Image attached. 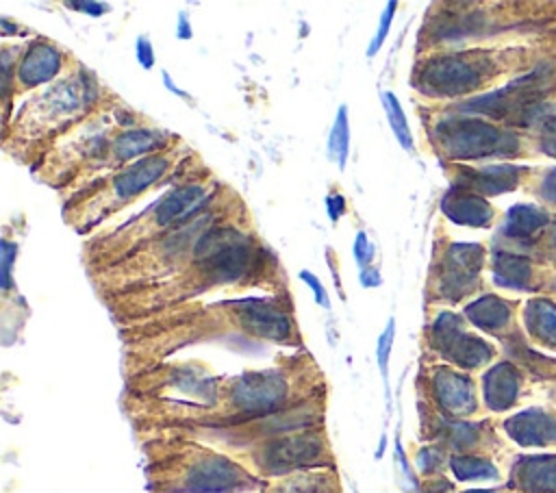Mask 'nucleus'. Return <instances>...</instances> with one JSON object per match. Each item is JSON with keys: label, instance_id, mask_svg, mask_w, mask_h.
Instances as JSON below:
<instances>
[{"label": "nucleus", "instance_id": "25", "mask_svg": "<svg viewBox=\"0 0 556 493\" xmlns=\"http://www.w3.org/2000/svg\"><path fill=\"white\" fill-rule=\"evenodd\" d=\"M326 211H328V215H330V222L337 224L339 217H341L343 211H345V200H343V195H339V193L328 195V198H326Z\"/></svg>", "mask_w": 556, "mask_h": 493}, {"label": "nucleus", "instance_id": "9", "mask_svg": "<svg viewBox=\"0 0 556 493\" xmlns=\"http://www.w3.org/2000/svg\"><path fill=\"white\" fill-rule=\"evenodd\" d=\"M61 67V56L50 43H35L28 48L20 65V80L24 85H37L50 80Z\"/></svg>", "mask_w": 556, "mask_h": 493}, {"label": "nucleus", "instance_id": "3", "mask_svg": "<svg viewBox=\"0 0 556 493\" xmlns=\"http://www.w3.org/2000/svg\"><path fill=\"white\" fill-rule=\"evenodd\" d=\"M432 350L452 367L460 371L489 369L497 361V347L486 339L469 332L456 315H441L430 334Z\"/></svg>", "mask_w": 556, "mask_h": 493}, {"label": "nucleus", "instance_id": "8", "mask_svg": "<svg viewBox=\"0 0 556 493\" xmlns=\"http://www.w3.org/2000/svg\"><path fill=\"white\" fill-rule=\"evenodd\" d=\"M241 324L261 339H269V341L291 339L289 317L271 306H245V311L241 313Z\"/></svg>", "mask_w": 556, "mask_h": 493}, {"label": "nucleus", "instance_id": "24", "mask_svg": "<svg viewBox=\"0 0 556 493\" xmlns=\"http://www.w3.org/2000/svg\"><path fill=\"white\" fill-rule=\"evenodd\" d=\"M135 54H137V61L141 63L143 69H150L154 65V48L152 43L148 41V37H139L137 43H135Z\"/></svg>", "mask_w": 556, "mask_h": 493}, {"label": "nucleus", "instance_id": "30", "mask_svg": "<svg viewBox=\"0 0 556 493\" xmlns=\"http://www.w3.org/2000/svg\"><path fill=\"white\" fill-rule=\"evenodd\" d=\"M502 493H517V491H508L506 486H502Z\"/></svg>", "mask_w": 556, "mask_h": 493}, {"label": "nucleus", "instance_id": "10", "mask_svg": "<svg viewBox=\"0 0 556 493\" xmlns=\"http://www.w3.org/2000/svg\"><path fill=\"white\" fill-rule=\"evenodd\" d=\"M443 211L454 222L471 226H486L493 217V208L489 206V202L473 193H450L443 202Z\"/></svg>", "mask_w": 556, "mask_h": 493}, {"label": "nucleus", "instance_id": "12", "mask_svg": "<svg viewBox=\"0 0 556 493\" xmlns=\"http://www.w3.org/2000/svg\"><path fill=\"white\" fill-rule=\"evenodd\" d=\"M165 169V163L161 159H146L139 165L126 169L117 180H115V191L119 198H130L139 191H143L154 178H159Z\"/></svg>", "mask_w": 556, "mask_h": 493}, {"label": "nucleus", "instance_id": "6", "mask_svg": "<svg viewBox=\"0 0 556 493\" xmlns=\"http://www.w3.org/2000/svg\"><path fill=\"white\" fill-rule=\"evenodd\" d=\"M504 486L517 493H556V454H517Z\"/></svg>", "mask_w": 556, "mask_h": 493}, {"label": "nucleus", "instance_id": "31", "mask_svg": "<svg viewBox=\"0 0 556 493\" xmlns=\"http://www.w3.org/2000/svg\"><path fill=\"white\" fill-rule=\"evenodd\" d=\"M552 287H554V289H552V291H554V293H556V278H554V280H552Z\"/></svg>", "mask_w": 556, "mask_h": 493}, {"label": "nucleus", "instance_id": "28", "mask_svg": "<svg viewBox=\"0 0 556 493\" xmlns=\"http://www.w3.org/2000/svg\"><path fill=\"white\" fill-rule=\"evenodd\" d=\"M176 35H178V39H191V26H189V22H187V13H180L178 15V30H176Z\"/></svg>", "mask_w": 556, "mask_h": 493}, {"label": "nucleus", "instance_id": "11", "mask_svg": "<svg viewBox=\"0 0 556 493\" xmlns=\"http://www.w3.org/2000/svg\"><path fill=\"white\" fill-rule=\"evenodd\" d=\"M447 469L458 482L500 480L504 476L500 460H493L486 456H450Z\"/></svg>", "mask_w": 556, "mask_h": 493}, {"label": "nucleus", "instance_id": "2", "mask_svg": "<svg viewBox=\"0 0 556 493\" xmlns=\"http://www.w3.org/2000/svg\"><path fill=\"white\" fill-rule=\"evenodd\" d=\"M441 139L454 156H528L532 139L478 117H460L441 126Z\"/></svg>", "mask_w": 556, "mask_h": 493}, {"label": "nucleus", "instance_id": "15", "mask_svg": "<svg viewBox=\"0 0 556 493\" xmlns=\"http://www.w3.org/2000/svg\"><path fill=\"white\" fill-rule=\"evenodd\" d=\"M156 143V137L150 135L148 130H135V132H126L119 137L117 141V154L122 159H130L137 156L139 152L150 150Z\"/></svg>", "mask_w": 556, "mask_h": 493}, {"label": "nucleus", "instance_id": "26", "mask_svg": "<svg viewBox=\"0 0 556 493\" xmlns=\"http://www.w3.org/2000/svg\"><path fill=\"white\" fill-rule=\"evenodd\" d=\"M67 7L80 9V13H89V15H102L109 11V7L102 2H67Z\"/></svg>", "mask_w": 556, "mask_h": 493}, {"label": "nucleus", "instance_id": "7", "mask_svg": "<svg viewBox=\"0 0 556 493\" xmlns=\"http://www.w3.org/2000/svg\"><path fill=\"white\" fill-rule=\"evenodd\" d=\"M467 319L478 326L480 330L497 337L500 341H510L515 334H519L515 330V313L513 306L506 300H500L495 295H484L476 302H471L465 308Z\"/></svg>", "mask_w": 556, "mask_h": 493}, {"label": "nucleus", "instance_id": "17", "mask_svg": "<svg viewBox=\"0 0 556 493\" xmlns=\"http://www.w3.org/2000/svg\"><path fill=\"white\" fill-rule=\"evenodd\" d=\"M395 9H397V2H393V0L387 2V7L382 9L378 30H376V35H374V39H371V43H369V48H367V56H374V54L382 48V43H384V39H387V35H389V26H391V20H393V15H395Z\"/></svg>", "mask_w": 556, "mask_h": 493}, {"label": "nucleus", "instance_id": "18", "mask_svg": "<svg viewBox=\"0 0 556 493\" xmlns=\"http://www.w3.org/2000/svg\"><path fill=\"white\" fill-rule=\"evenodd\" d=\"M536 195L543 204L556 206V167L552 169H539L536 180Z\"/></svg>", "mask_w": 556, "mask_h": 493}, {"label": "nucleus", "instance_id": "5", "mask_svg": "<svg viewBox=\"0 0 556 493\" xmlns=\"http://www.w3.org/2000/svg\"><path fill=\"white\" fill-rule=\"evenodd\" d=\"M508 441L521 450H545L556 454V404L519 408L500 421Z\"/></svg>", "mask_w": 556, "mask_h": 493}, {"label": "nucleus", "instance_id": "16", "mask_svg": "<svg viewBox=\"0 0 556 493\" xmlns=\"http://www.w3.org/2000/svg\"><path fill=\"white\" fill-rule=\"evenodd\" d=\"M419 493H502V489H456L445 476H428L419 486Z\"/></svg>", "mask_w": 556, "mask_h": 493}, {"label": "nucleus", "instance_id": "27", "mask_svg": "<svg viewBox=\"0 0 556 493\" xmlns=\"http://www.w3.org/2000/svg\"><path fill=\"white\" fill-rule=\"evenodd\" d=\"M358 280H361V285H363V287L371 289V287H378V285L382 282V276L378 274V269H374V267H367V269H363V271H361Z\"/></svg>", "mask_w": 556, "mask_h": 493}, {"label": "nucleus", "instance_id": "22", "mask_svg": "<svg viewBox=\"0 0 556 493\" xmlns=\"http://www.w3.org/2000/svg\"><path fill=\"white\" fill-rule=\"evenodd\" d=\"M15 252H17V245L2 239V289L4 291L11 287V265H13Z\"/></svg>", "mask_w": 556, "mask_h": 493}, {"label": "nucleus", "instance_id": "19", "mask_svg": "<svg viewBox=\"0 0 556 493\" xmlns=\"http://www.w3.org/2000/svg\"><path fill=\"white\" fill-rule=\"evenodd\" d=\"M393 334H395V321L391 317L387 321V328L382 330V334L378 339V365H380V374H382L384 382H387V376H389V352H391V345H393Z\"/></svg>", "mask_w": 556, "mask_h": 493}, {"label": "nucleus", "instance_id": "21", "mask_svg": "<svg viewBox=\"0 0 556 493\" xmlns=\"http://www.w3.org/2000/svg\"><path fill=\"white\" fill-rule=\"evenodd\" d=\"M354 258H356V265H358L361 271L367 269L374 261V245H371V241L367 239V235L363 230L354 239Z\"/></svg>", "mask_w": 556, "mask_h": 493}, {"label": "nucleus", "instance_id": "14", "mask_svg": "<svg viewBox=\"0 0 556 493\" xmlns=\"http://www.w3.org/2000/svg\"><path fill=\"white\" fill-rule=\"evenodd\" d=\"M380 102H382V109L387 113V119L393 128V135L397 139V143L404 148V150H413V135H410V128H408V122H406V115H404V109L400 104V100L391 93V91H380Z\"/></svg>", "mask_w": 556, "mask_h": 493}, {"label": "nucleus", "instance_id": "20", "mask_svg": "<svg viewBox=\"0 0 556 493\" xmlns=\"http://www.w3.org/2000/svg\"><path fill=\"white\" fill-rule=\"evenodd\" d=\"M536 148L539 152L556 159V117H549L539 126L536 132Z\"/></svg>", "mask_w": 556, "mask_h": 493}, {"label": "nucleus", "instance_id": "23", "mask_svg": "<svg viewBox=\"0 0 556 493\" xmlns=\"http://www.w3.org/2000/svg\"><path fill=\"white\" fill-rule=\"evenodd\" d=\"M300 278L311 287V291H313V298H315V302L319 304V306H324V308H328V293H326V289H324V285L319 282V278L315 276V274H311L308 269H302L300 271Z\"/></svg>", "mask_w": 556, "mask_h": 493}, {"label": "nucleus", "instance_id": "13", "mask_svg": "<svg viewBox=\"0 0 556 493\" xmlns=\"http://www.w3.org/2000/svg\"><path fill=\"white\" fill-rule=\"evenodd\" d=\"M350 156V119L348 106L341 104L334 117V124L328 132V159L337 161V167L343 172Z\"/></svg>", "mask_w": 556, "mask_h": 493}, {"label": "nucleus", "instance_id": "1", "mask_svg": "<svg viewBox=\"0 0 556 493\" xmlns=\"http://www.w3.org/2000/svg\"><path fill=\"white\" fill-rule=\"evenodd\" d=\"M152 493H250L271 491L243 463L182 441L178 450L152 454Z\"/></svg>", "mask_w": 556, "mask_h": 493}, {"label": "nucleus", "instance_id": "29", "mask_svg": "<svg viewBox=\"0 0 556 493\" xmlns=\"http://www.w3.org/2000/svg\"><path fill=\"white\" fill-rule=\"evenodd\" d=\"M163 83H165V87H167L172 93H176V96H180V98H189L182 89H178V87L172 83V78H169V74H167V72H163Z\"/></svg>", "mask_w": 556, "mask_h": 493}, {"label": "nucleus", "instance_id": "4", "mask_svg": "<svg viewBox=\"0 0 556 493\" xmlns=\"http://www.w3.org/2000/svg\"><path fill=\"white\" fill-rule=\"evenodd\" d=\"M428 395L434 408L432 413L447 419H476L484 408L476 378L452 365L430 369Z\"/></svg>", "mask_w": 556, "mask_h": 493}]
</instances>
